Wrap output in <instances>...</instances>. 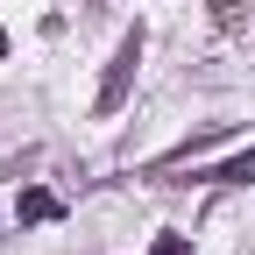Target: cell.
<instances>
[{
  "label": "cell",
  "mask_w": 255,
  "mask_h": 255,
  "mask_svg": "<svg viewBox=\"0 0 255 255\" xmlns=\"http://www.w3.org/2000/svg\"><path fill=\"white\" fill-rule=\"evenodd\" d=\"M213 177H220V184H255V149H248V156H234V163H220Z\"/></svg>",
  "instance_id": "3"
},
{
  "label": "cell",
  "mask_w": 255,
  "mask_h": 255,
  "mask_svg": "<svg viewBox=\"0 0 255 255\" xmlns=\"http://www.w3.org/2000/svg\"><path fill=\"white\" fill-rule=\"evenodd\" d=\"M142 255H191V241H184V234H156Z\"/></svg>",
  "instance_id": "4"
},
{
  "label": "cell",
  "mask_w": 255,
  "mask_h": 255,
  "mask_svg": "<svg viewBox=\"0 0 255 255\" xmlns=\"http://www.w3.org/2000/svg\"><path fill=\"white\" fill-rule=\"evenodd\" d=\"M135 64H142V28H128L121 50H114V64H107V78H100V100H92V114H121L128 85H135Z\"/></svg>",
  "instance_id": "1"
},
{
  "label": "cell",
  "mask_w": 255,
  "mask_h": 255,
  "mask_svg": "<svg viewBox=\"0 0 255 255\" xmlns=\"http://www.w3.org/2000/svg\"><path fill=\"white\" fill-rule=\"evenodd\" d=\"M0 57H7V28H0Z\"/></svg>",
  "instance_id": "5"
},
{
  "label": "cell",
  "mask_w": 255,
  "mask_h": 255,
  "mask_svg": "<svg viewBox=\"0 0 255 255\" xmlns=\"http://www.w3.org/2000/svg\"><path fill=\"white\" fill-rule=\"evenodd\" d=\"M57 213H64V199L43 191V184H28L21 199H14V220H21V227H43V220H57Z\"/></svg>",
  "instance_id": "2"
}]
</instances>
